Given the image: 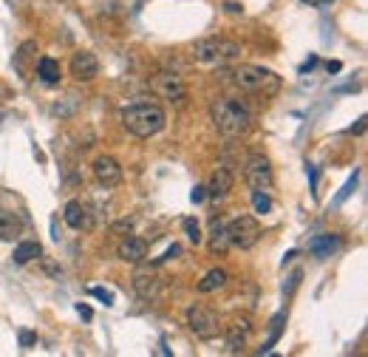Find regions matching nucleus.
<instances>
[{
  "label": "nucleus",
  "instance_id": "1",
  "mask_svg": "<svg viewBox=\"0 0 368 357\" xmlns=\"http://www.w3.org/2000/svg\"><path fill=\"white\" fill-rule=\"evenodd\" d=\"M212 125L218 128L221 136L227 139H238L249 131L252 125V114L249 108L241 102V99H232V97H224V99H215L212 102Z\"/></svg>",
  "mask_w": 368,
  "mask_h": 357
},
{
  "label": "nucleus",
  "instance_id": "2",
  "mask_svg": "<svg viewBox=\"0 0 368 357\" xmlns=\"http://www.w3.org/2000/svg\"><path fill=\"white\" fill-rule=\"evenodd\" d=\"M165 122H168V116H165L162 105H156V102H134V105H128L122 111L125 131L134 133V136H139V139L156 136L165 128Z\"/></svg>",
  "mask_w": 368,
  "mask_h": 357
},
{
  "label": "nucleus",
  "instance_id": "3",
  "mask_svg": "<svg viewBox=\"0 0 368 357\" xmlns=\"http://www.w3.org/2000/svg\"><path fill=\"white\" fill-rule=\"evenodd\" d=\"M229 79L235 88L247 94H261V97H275L281 91V77L269 68L261 65H235L229 71Z\"/></svg>",
  "mask_w": 368,
  "mask_h": 357
},
{
  "label": "nucleus",
  "instance_id": "4",
  "mask_svg": "<svg viewBox=\"0 0 368 357\" xmlns=\"http://www.w3.org/2000/svg\"><path fill=\"white\" fill-rule=\"evenodd\" d=\"M238 54H241V45L227 37H201L193 45V60L198 65H227L238 60Z\"/></svg>",
  "mask_w": 368,
  "mask_h": 357
},
{
  "label": "nucleus",
  "instance_id": "5",
  "mask_svg": "<svg viewBox=\"0 0 368 357\" xmlns=\"http://www.w3.org/2000/svg\"><path fill=\"white\" fill-rule=\"evenodd\" d=\"M151 91L171 105H184V99H187V85L176 71H156L151 77Z\"/></svg>",
  "mask_w": 368,
  "mask_h": 357
},
{
  "label": "nucleus",
  "instance_id": "6",
  "mask_svg": "<svg viewBox=\"0 0 368 357\" xmlns=\"http://www.w3.org/2000/svg\"><path fill=\"white\" fill-rule=\"evenodd\" d=\"M227 230H229V244L241 247V250L255 247L261 238V224L252 216H238V219L227 221Z\"/></svg>",
  "mask_w": 368,
  "mask_h": 357
},
{
  "label": "nucleus",
  "instance_id": "7",
  "mask_svg": "<svg viewBox=\"0 0 368 357\" xmlns=\"http://www.w3.org/2000/svg\"><path fill=\"white\" fill-rule=\"evenodd\" d=\"M244 182L252 187V190H272V165L266 156L261 153H252L247 159V167H244Z\"/></svg>",
  "mask_w": 368,
  "mask_h": 357
},
{
  "label": "nucleus",
  "instance_id": "8",
  "mask_svg": "<svg viewBox=\"0 0 368 357\" xmlns=\"http://www.w3.org/2000/svg\"><path fill=\"white\" fill-rule=\"evenodd\" d=\"M187 326L195 338L201 341H212L218 335V315L207 307H190L187 309Z\"/></svg>",
  "mask_w": 368,
  "mask_h": 357
},
{
  "label": "nucleus",
  "instance_id": "9",
  "mask_svg": "<svg viewBox=\"0 0 368 357\" xmlns=\"http://www.w3.org/2000/svg\"><path fill=\"white\" fill-rule=\"evenodd\" d=\"M99 74V60L94 51H77L71 57V77L77 82H91Z\"/></svg>",
  "mask_w": 368,
  "mask_h": 357
},
{
  "label": "nucleus",
  "instance_id": "10",
  "mask_svg": "<svg viewBox=\"0 0 368 357\" xmlns=\"http://www.w3.org/2000/svg\"><path fill=\"white\" fill-rule=\"evenodd\" d=\"M162 278L153 273V270H136L134 273V290L142 301H156L162 295Z\"/></svg>",
  "mask_w": 368,
  "mask_h": 357
},
{
  "label": "nucleus",
  "instance_id": "11",
  "mask_svg": "<svg viewBox=\"0 0 368 357\" xmlns=\"http://www.w3.org/2000/svg\"><path fill=\"white\" fill-rule=\"evenodd\" d=\"M232 187H235V173H232L229 167H215V170H212V176H210V182L204 185L207 196H210V199H215V202L227 199Z\"/></svg>",
  "mask_w": 368,
  "mask_h": 357
},
{
  "label": "nucleus",
  "instance_id": "12",
  "mask_svg": "<svg viewBox=\"0 0 368 357\" xmlns=\"http://www.w3.org/2000/svg\"><path fill=\"white\" fill-rule=\"evenodd\" d=\"M94 176H97L99 185L114 187V185L122 182V165L114 156H97L94 159Z\"/></svg>",
  "mask_w": 368,
  "mask_h": 357
},
{
  "label": "nucleus",
  "instance_id": "13",
  "mask_svg": "<svg viewBox=\"0 0 368 357\" xmlns=\"http://www.w3.org/2000/svg\"><path fill=\"white\" fill-rule=\"evenodd\" d=\"M117 253H119L122 261L139 264V261L148 258V241H145V238H136V236H128V238L119 241V250H117Z\"/></svg>",
  "mask_w": 368,
  "mask_h": 357
},
{
  "label": "nucleus",
  "instance_id": "14",
  "mask_svg": "<svg viewBox=\"0 0 368 357\" xmlns=\"http://www.w3.org/2000/svg\"><path fill=\"white\" fill-rule=\"evenodd\" d=\"M249 332H252L249 321H235V324L227 329V352H229V355L244 352V349H247V338H249Z\"/></svg>",
  "mask_w": 368,
  "mask_h": 357
},
{
  "label": "nucleus",
  "instance_id": "15",
  "mask_svg": "<svg viewBox=\"0 0 368 357\" xmlns=\"http://www.w3.org/2000/svg\"><path fill=\"white\" fill-rule=\"evenodd\" d=\"M210 253L212 256H224L232 244H229V230H227V221L224 219H215L212 227H210Z\"/></svg>",
  "mask_w": 368,
  "mask_h": 357
},
{
  "label": "nucleus",
  "instance_id": "16",
  "mask_svg": "<svg viewBox=\"0 0 368 357\" xmlns=\"http://www.w3.org/2000/svg\"><path fill=\"white\" fill-rule=\"evenodd\" d=\"M63 219L71 230H82V227H91L88 221V210L82 207V202H68L65 210H63Z\"/></svg>",
  "mask_w": 368,
  "mask_h": 357
},
{
  "label": "nucleus",
  "instance_id": "17",
  "mask_svg": "<svg viewBox=\"0 0 368 357\" xmlns=\"http://www.w3.org/2000/svg\"><path fill=\"white\" fill-rule=\"evenodd\" d=\"M337 247H340V236H335V233H323V236H318V238L309 244V253H312L315 258H329Z\"/></svg>",
  "mask_w": 368,
  "mask_h": 357
},
{
  "label": "nucleus",
  "instance_id": "18",
  "mask_svg": "<svg viewBox=\"0 0 368 357\" xmlns=\"http://www.w3.org/2000/svg\"><path fill=\"white\" fill-rule=\"evenodd\" d=\"M34 51H37V43H34V40H26V43L17 48L11 65H14V71H17L20 77H28V62L34 60Z\"/></svg>",
  "mask_w": 368,
  "mask_h": 357
},
{
  "label": "nucleus",
  "instance_id": "19",
  "mask_svg": "<svg viewBox=\"0 0 368 357\" xmlns=\"http://www.w3.org/2000/svg\"><path fill=\"white\" fill-rule=\"evenodd\" d=\"M37 77L43 85H57L60 82V62L51 57H40L37 60Z\"/></svg>",
  "mask_w": 368,
  "mask_h": 357
},
{
  "label": "nucleus",
  "instance_id": "20",
  "mask_svg": "<svg viewBox=\"0 0 368 357\" xmlns=\"http://www.w3.org/2000/svg\"><path fill=\"white\" fill-rule=\"evenodd\" d=\"M20 230H23L20 219L9 210H0V241H14L20 236Z\"/></svg>",
  "mask_w": 368,
  "mask_h": 357
},
{
  "label": "nucleus",
  "instance_id": "21",
  "mask_svg": "<svg viewBox=\"0 0 368 357\" xmlns=\"http://www.w3.org/2000/svg\"><path fill=\"white\" fill-rule=\"evenodd\" d=\"M40 253H43V247H40L37 241H20V244L14 247V253H11V261L23 267V264H28V261L40 258Z\"/></svg>",
  "mask_w": 368,
  "mask_h": 357
},
{
  "label": "nucleus",
  "instance_id": "22",
  "mask_svg": "<svg viewBox=\"0 0 368 357\" xmlns=\"http://www.w3.org/2000/svg\"><path fill=\"white\" fill-rule=\"evenodd\" d=\"M227 270H210L201 281H198V292L201 295H207V292H215V290H221V287H227Z\"/></svg>",
  "mask_w": 368,
  "mask_h": 357
},
{
  "label": "nucleus",
  "instance_id": "23",
  "mask_svg": "<svg viewBox=\"0 0 368 357\" xmlns=\"http://www.w3.org/2000/svg\"><path fill=\"white\" fill-rule=\"evenodd\" d=\"M252 207L258 216H266L272 210V199L266 196V190H252Z\"/></svg>",
  "mask_w": 368,
  "mask_h": 357
},
{
  "label": "nucleus",
  "instance_id": "24",
  "mask_svg": "<svg viewBox=\"0 0 368 357\" xmlns=\"http://www.w3.org/2000/svg\"><path fill=\"white\" fill-rule=\"evenodd\" d=\"M184 233H187V238H190V244H201V227H198V221L195 219H184Z\"/></svg>",
  "mask_w": 368,
  "mask_h": 357
},
{
  "label": "nucleus",
  "instance_id": "25",
  "mask_svg": "<svg viewBox=\"0 0 368 357\" xmlns=\"http://www.w3.org/2000/svg\"><path fill=\"white\" fill-rule=\"evenodd\" d=\"M357 179H360V173L355 170V176H352V179L346 182V187H343V190L337 193V199H335V204H343V202H346V199H349V196L355 193V187H357Z\"/></svg>",
  "mask_w": 368,
  "mask_h": 357
},
{
  "label": "nucleus",
  "instance_id": "26",
  "mask_svg": "<svg viewBox=\"0 0 368 357\" xmlns=\"http://www.w3.org/2000/svg\"><path fill=\"white\" fill-rule=\"evenodd\" d=\"M91 295H94V298H99L105 307H111V304H114V292H108V290H102V287H94V290H91Z\"/></svg>",
  "mask_w": 368,
  "mask_h": 357
},
{
  "label": "nucleus",
  "instance_id": "27",
  "mask_svg": "<svg viewBox=\"0 0 368 357\" xmlns=\"http://www.w3.org/2000/svg\"><path fill=\"white\" fill-rule=\"evenodd\" d=\"M190 199L198 204V202H204V199H207V190H204L201 185H195V187H193V193H190Z\"/></svg>",
  "mask_w": 368,
  "mask_h": 357
},
{
  "label": "nucleus",
  "instance_id": "28",
  "mask_svg": "<svg viewBox=\"0 0 368 357\" xmlns=\"http://www.w3.org/2000/svg\"><path fill=\"white\" fill-rule=\"evenodd\" d=\"M131 227H134V219H122V221L114 224V233H128Z\"/></svg>",
  "mask_w": 368,
  "mask_h": 357
},
{
  "label": "nucleus",
  "instance_id": "29",
  "mask_svg": "<svg viewBox=\"0 0 368 357\" xmlns=\"http://www.w3.org/2000/svg\"><path fill=\"white\" fill-rule=\"evenodd\" d=\"M34 341H37V338H34V332H20V346H23V349H28Z\"/></svg>",
  "mask_w": 368,
  "mask_h": 357
},
{
  "label": "nucleus",
  "instance_id": "30",
  "mask_svg": "<svg viewBox=\"0 0 368 357\" xmlns=\"http://www.w3.org/2000/svg\"><path fill=\"white\" fill-rule=\"evenodd\" d=\"M224 9H227L229 14H244V6H241V3H232V0H227Z\"/></svg>",
  "mask_w": 368,
  "mask_h": 357
},
{
  "label": "nucleus",
  "instance_id": "31",
  "mask_svg": "<svg viewBox=\"0 0 368 357\" xmlns=\"http://www.w3.org/2000/svg\"><path fill=\"white\" fill-rule=\"evenodd\" d=\"M77 312H80V315H82L85 321H91V318H94V312H91V309H88L85 304H77Z\"/></svg>",
  "mask_w": 368,
  "mask_h": 357
},
{
  "label": "nucleus",
  "instance_id": "32",
  "mask_svg": "<svg viewBox=\"0 0 368 357\" xmlns=\"http://www.w3.org/2000/svg\"><path fill=\"white\" fill-rule=\"evenodd\" d=\"M363 131H366V116H360V119H357V125L352 128V133H363Z\"/></svg>",
  "mask_w": 368,
  "mask_h": 357
},
{
  "label": "nucleus",
  "instance_id": "33",
  "mask_svg": "<svg viewBox=\"0 0 368 357\" xmlns=\"http://www.w3.org/2000/svg\"><path fill=\"white\" fill-rule=\"evenodd\" d=\"M303 3H309V6H329L332 0H303Z\"/></svg>",
  "mask_w": 368,
  "mask_h": 357
}]
</instances>
